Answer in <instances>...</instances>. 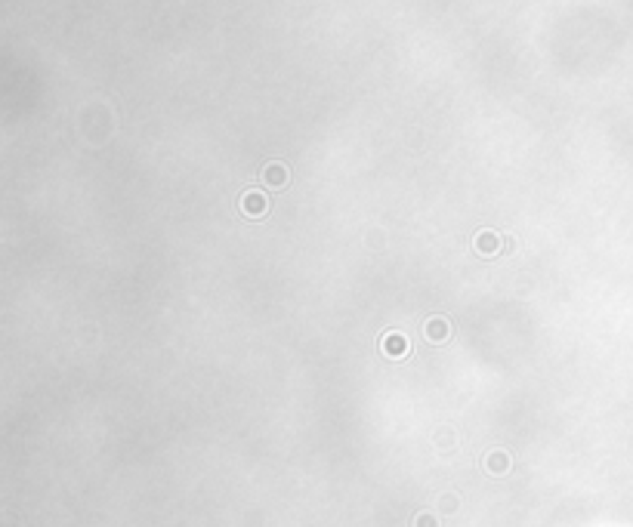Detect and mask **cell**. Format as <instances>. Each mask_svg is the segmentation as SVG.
I'll list each match as a JSON object with an SVG mask.
<instances>
[{"instance_id": "6", "label": "cell", "mask_w": 633, "mask_h": 527, "mask_svg": "<svg viewBox=\"0 0 633 527\" xmlns=\"http://www.w3.org/2000/svg\"><path fill=\"white\" fill-rule=\"evenodd\" d=\"M485 466H488V472H494V475H504L506 469H510V456L504 454V450H497V454H492L485 460Z\"/></svg>"}, {"instance_id": "4", "label": "cell", "mask_w": 633, "mask_h": 527, "mask_svg": "<svg viewBox=\"0 0 633 527\" xmlns=\"http://www.w3.org/2000/svg\"><path fill=\"white\" fill-rule=\"evenodd\" d=\"M411 352V343L405 339V333H386L383 336V355L386 358H405Z\"/></svg>"}, {"instance_id": "5", "label": "cell", "mask_w": 633, "mask_h": 527, "mask_svg": "<svg viewBox=\"0 0 633 527\" xmlns=\"http://www.w3.org/2000/svg\"><path fill=\"white\" fill-rule=\"evenodd\" d=\"M288 179H291V173H288V167L284 164H269L266 170H263V182L269 185V189H284L288 185Z\"/></svg>"}, {"instance_id": "1", "label": "cell", "mask_w": 633, "mask_h": 527, "mask_svg": "<svg viewBox=\"0 0 633 527\" xmlns=\"http://www.w3.org/2000/svg\"><path fill=\"white\" fill-rule=\"evenodd\" d=\"M424 336H426V343H433V345L448 343L451 339V321L445 318V314H433V318L424 324Z\"/></svg>"}, {"instance_id": "3", "label": "cell", "mask_w": 633, "mask_h": 527, "mask_svg": "<svg viewBox=\"0 0 633 527\" xmlns=\"http://www.w3.org/2000/svg\"><path fill=\"white\" fill-rule=\"evenodd\" d=\"M504 250V235L497 232H479L476 235V253L479 256H497Z\"/></svg>"}, {"instance_id": "2", "label": "cell", "mask_w": 633, "mask_h": 527, "mask_svg": "<svg viewBox=\"0 0 633 527\" xmlns=\"http://www.w3.org/2000/svg\"><path fill=\"white\" fill-rule=\"evenodd\" d=\"M241 210L248 219H260V216H266V210H269V198L263 191H248L241 198Z\"/></svg>"}, {"instance_id": "7", "label": "cell", "mask_w": 633, "mask_h": 527, "mask_svg": "<svg viewBox=\"0 0 633 527\" xmlns=\"http://www.w3.org/2000/svg\"><path fill=\"white\" fill-rule=\"evenodd\" d=\"M417 527H439V521H436V515H417V521H414Z\"/></svg>"}]
</instances>
